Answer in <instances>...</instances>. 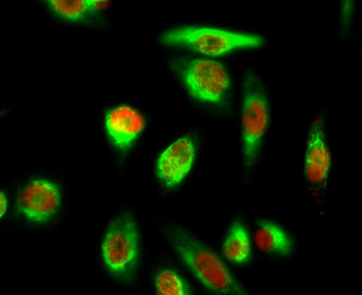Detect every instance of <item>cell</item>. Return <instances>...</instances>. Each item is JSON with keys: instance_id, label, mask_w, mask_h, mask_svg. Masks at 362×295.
<instances>
[{"instance_id": "cell-1", "label": "cell", "mask_w": 362, "mask_h": 295, "mask_svg": "<svg viewBox=\"0 0 362 295\" xmlns=\"http://www.w3.org/2000/svg\"><path fill=\"white\" fill-rule=\"evenodd\" d=\"M271 104L261 75L252 68L243 73L242 84V175L248 183L255 175L271 126Z\"/></svg>"}, {"instance_id": "cell-2", "label": "cell", "mask_w": 362, "mask_h": 295, "mask_svg": "<svg viewBox=\"0 0 362 295\" xmlns=\"http://www.w3.org/2000/svg\"><path fill=\"white\" fill-rule=\"evenodd\" d=\"M164 236L177 257L206 289L217 294H250L233 277L218 255L187 229L168 225L164 228Z\"/></svg>"}, {"instance_id": "cell-3", "label": "cell", "mask_w": 362, "mask_h": 295, "mask_svg": "<svg viewBox=\"0 0 362 295\" xmlns=\"http://www.w3.org/2000/svg\"><path fill=\"white\" fill-rule=\"evenodd\" d=\"M170 65L194 100L216 109L229 106L233 83L225 64L206 58L177 57Z\"/></svg>"}, {"instance_id": "cell-4", "label": "cell", "mask_w": 362, "mask_h": 295, "mask_svg": "<svg viewBox=\"0 0 362 295\" xmlns=\"http://www.w3.org/2000/svg\"><path fill=\"white\" fill-rule=\"evenodd\" d=\"M160 42L170 47L186 49L210 57L223 56L245 49L262 48L265 44V39L259 35L199 25L170 29L160 35Z\"/></svg>"}, {"instance_id": "cell-5", "label": "cell", "mask_w": 362, "mask_h": 295, "mask_svg": "<svg viewBox=\"0 0 362 295\" xmlns=\"http://www.w3.org/2000/svg\"><path fill=\"white\" fill-rule=\"evenodd\" d=\"M325 111L313 117L303 149L302 170L304 181L315 206L324 209L330 189L334 156L329 139Z\"/></svg>"}, {"instance_id": "cell-6", "label": "cell", "mask_w": 362, "mask_h": 295, "mask_svg": "<svg viewBox=\"0 0 362 295\" xmlns=\"http://www.w3.org/2000/svg\"><path fill=\"white\" fill-rule=\"evenodd\" d=\"M105 267L121 282L136 277L140 261V234L136 218L129 212L112 221L101 246Z\"/></svg>"}, {"instance_id": "cell-7", "label": "cell", "mask_w": 362, "mask_h": 295, "mask_svg": "<svg viewBox=\"0 0 362 295\" xmlns=\"http://www.w3.org/2000/svg\"><path fill=\"white\" fill-rule=\"evenodd\" d=\"M197 146L190 136L179 138L160 153L156 163L158 179L165 188H175L192 172Z\"/></svg>"}, {"instance_id": "cell-8", "label": "cell", "mask_w": 362, "mask_h": 295, "mask_svg": "<svg viewBox=\"0 0 362 295\" xmlns=\"http://www.w3.org/2000/svg\"><path fill=\"white\" fill-rule=\"evenodd\" d=\"M61 206V193L55 183L35 179L22 190L18 209L24 218L35 224H44L54 217Z\"/></svg>"}, {"instance_id": "cell-9", "label": "cell", "mask_w": 362, "mask_h": 295, "mask_svg": "<svg viewBox=\"0 0 362 295\" xmlns=\"http://www.w3.org/2000/svg\"><path fill=\"white\" fill-rule=\"evenodd\" d=\"M105 126L112 144L118 150H127L144 132L146 121L134 108L119 106L107 114Z\"/></svg>"}, {"instance_id": "cell-10", "label": "cell", "mask_w": 362, "mask_h": 295, "mask_svg": "<svg viewBox=\"0 0 362 295\" xmlns=\"http://www.w3.org/2000/svg\"><path fill=\"white\" fill-rule=\"evenodd\" d=\"M256 247L263 253L288 257L294 251V241L284 229L275 222L263 221L255 234Z\"/></svg>"}, {"instance_id": "cell-11", "label": "cell", "mask_w": 362, "mask_h": 295, "mask_svg": "<svg viewBox=\"0 0 362 295\" xmlns=\"http://www.w3.org/2000/svg\"><path fill=\"white\" fill-rule=\"evenodd\" d=\"M223 253L233 264L248 263L252 254L251 242L242 221H235L230 227L223 241Z\"/></svg>"}, {"instance_id": "cell-12", "label": "cell", "mask_w": 362, "mask_h": 295, "mask_svg": "<svg viewBox=\"0 0 362 295\" xmlns=\"http://www.w3.org/2000/svg\"><path fill=\"white\" fill-rule=\"evenodd\" d=\"M156 290L158 294L185 295L192 294L189 287L176 271L165 268L156 275Z\"/></svg>"}, {"instance_id": "cell-13", "label": "cell", "mask_w": 362, "mask_h": 295, "mask_svg": "<svg viewBox=\"0 0 362 295\" xmlns=\"http://www.w3.org/2000/svg\"><path fill=\"white\" fill-rule=\"evenodd\" d=\"M49 5L55 13L67 20L77 21L83 18L88 11L87 0L77 1H66V0H52Z\"/></svg>"}, {"instance_id": "cell-14", "label": "cell", "mask_w": 362, "mask_h": 295, "mask_svg": "<svg viewBox=\"0 0 362 295\" xmlns=\"http://www.w3.org/2000/svg\"><path fill=\"white\" fill-rule=\"evenodd\" d=\"M87 4L90 12H100L107 9L110 6V2L104 0H87Z\"/></svg>"}, {"instance_id": "cell-15", "label": "cell", "mask_w": 362, "mask_h": 295, "mask_svg": "<svg viewBox=\"0 0 362 295\" xmlns=\"http://www.w3.org/2000/svg\"><path fill=\"white\" fill-rule=\"evenodd\" d=\"M6 208H8V198L4 192L0 193V216L3 217L6 215Z\"/></svg>"}]
</instances>
